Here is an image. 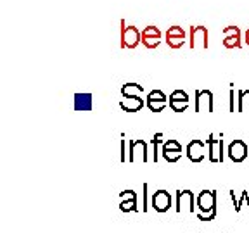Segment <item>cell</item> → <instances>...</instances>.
<instances>
[{
    "mask_svg": "<svg viewBox=\"0 0 249 233\" xmlns=\"http://www.w3.org/2000/svg\"><path fill=\"white\" fill-rule=\"evenodd\" d=\"M196 207H197L199 221H213L216 217V192L214 190H202L196 197Z\"/></svg>",
    "mask_w": 249,
    "mask_h": 233,
    "instance_id": "6da1fadb",
    "label": "cell"
},
{
    "mask_svg": "<svg viewBox=\"0 0 249 233\" xmlns=\"http://www.w3.org/2000/svg\"><path fill=\"white\" fill-rule=\"evenodd\" d=\"M206 144H208V159H210V163H223V159H225L223 133H220V135L211 133L208 136Z\"/></svg>",
    "mask_w": 249,
    "mask_h": 233,
    "instance_id": "7a4b0ae2",
    "label": "cell"
},
{
    "mask_svg": "<svg viewBox=\"0 0 249 233\" xmlns=\"http://www.w3.org/2000/svg\"><path fill=\"white\" fill-rule=\"evenodd\" d=\"M121 24V49H135L139 43H142V31L135 26H126L124 19L120 21Z\"/></svg>",
    "mask_w": 249,
    "mask_h": 233,
    "instance_id": "3957f363",
    "label": "cell"
},
{
    "mask_svg": "<svg viewBox=\"0 0 249 233\" xmlns=\"http://www.w3.org/2000/svg\"><path fill=\"white\" fill-rule=\"evenodd\" d=\"M196 202H194V194L192 190L185 188V190H177V199H175V211L178 214H192L194 213Z\"/></svg>",
    "mask_w": 249,
    "mask_h": 233,
    "instance_id": "277c9868",
    "label": "cell"
},
{
    "mask_svg": "<svg viewBox=\"0 0 249 233\" xmlns=\"http://www.w3.org/2000/svg\"><path fill=\"white\" fill-rule=\"evenodd\" d=\"M128 161L130 163H147L149 161V152L147 144L144 140H130L128 142Z\"/></svg>",
    "mask_w": 249,
    "mask_h": 233,
    "instance_id": "5b68a950",
    "label": "cell"
},
{
    "mask_svg": "<svg viewBox=\"0 0 249 233\" xmlns=\"http://www.w3.org/2000/svg\"><path fill=\"white\" fill-rule=\"evenodd\" d=\"M189 47L192 50L196 49H202L206 50L208 49V40H210V35H208V28L206 26H191V31H189Z\"/></svg>",
    "mask_w": 249,
    "mask_h": 233,
    "instance_id": "8992f818",
    "label": "cell"
},
{
    "mask_svg": "<svg viewBox=\"0 0 249 233\" xmlns=\"http://www.w3.org/2000/svg\"><path fill=\"white\" fill-rule=\"evenodd\" d=\"M194 111L196 113H213L214 111V100L211 90H196L194 93Z\"/></svg>",
    "mask_w": 249,
    "mask_h": 233,
    "instance_id": "52a82bcc",
    "label": "cell"
},
{
    "mask_svg": "<svg viewBox=\"0 0 249 233\" xmlns=\"http://www.w3.org/2000/svg\"><path fill=\"white\" fill-rule=\"evenodd\" d=\"M161 155L166 163H177V161L182 157V145H180L178 140L170 138L166 140L161 147Z\"/></svg>",
    "mask_w": 249,
    "mask_h": 233,
    "instance_id": "ba28073f",
    "label": "cell"
},
{
    "mask_svg": "<svg viewBox=\"0 0 249 233\" xmlns=\"http://www.w3.org/2000/svg\"><path fill=\"white\" fill-rule=\"evenodd\" d=\"M168 105L173 113H183L189 107V95L185 90H173L168 95Z\"/></svg>",
    "mask_w": 249,
    "mask_h": 233,
    "instance_id": "9c48e42d",
    "label": "cell"
},
{
    "mask_svg": "<svg viewBox=\"0 0 249 233\" xmlns=\"http://www.w3.org/2000/svg\"><path fill=\"white\" fill-rule=\"evenodd\" d=\"M161 36H163V33L158 26H145L142 30V45L149 50L158 49L161 45Z\"/></svg>",
    "mask_w": 249,
    "mask_h": 233,
    "instance_id": "30bf717a",
    "label": "cell"
},
{
    "mask_svg": "<svg viewBox=\"0 0 249 233\" xmlns=\"http://www.w3.org/2000/svg\"><path fill=\"white\" fill-rule=\"evenodd\" d=\"M206 145L202 140H191L189 142V145H187L185 149V154L187 157H189V161H192V163H201L204 157H206Z\"/></svg>",
    "mask_w": 249,
    "mask_h": 233,
    "instance_id": "8fae6325",
    "label": "cell"
},
{
    "mask_svg": "<svg viewBox=\"0 0 249 233\" xmlns=\"http://www.w3.org/2000/svg\"><path fill=\"white\" fill-rule=\"evenodd\" d=\"M227 154H229L232 163H242L248 157V144H246L244 140L235 138L233 142H230L229 149H227Z\"/></svg>",
    "mask_w": 249,
    "mask_h": 233,
    "instance_id": "7c38bea8",
    "label": "cell"
},
{
    "mask_svg": "<svg viewBox=\"0 0 249 233\" xmlns=\"http://www.w3.org/2000/svg\"><path fill=\"white\" fill-rule=\"evenodd\" d=\"M152 209L156 213H168L171 207V194L168 190H156L152 194V202H151Z\"/></svg>",
    "mask_w": 249,
    "mask_h": 233,
    "instance_id": "4fadbf2b",
    "label": "cell"
},
{
    "mask_svg": "<svg viewBox=\"0 0 249 233\" xmlns=\"http://www.w3.org/2000/svg\"><path fill=\"white\" fill-rule=\"evenodd\" d=\"M223 47L225 49H241L242 40H241V30L237 26H227L223 28Z\"/></svg>",
    "mask_w": 249,
    "mask_h": 233,
    "instance_id": "5bb4252c",
    "label": "cell"
},
{
    "mask_svg": "<svg viewBox=\"0 0 249 233\" xmlns=\"http://www.w3.org/2000/svg\"><path fill=\"white\" fill-rule=\"evenodd\" d=\"M145 105H147L149 111H152V113H161L168 105V97L161 90H152V92H149Z\"/></svg>",
    "mask_w": 249,
    "mask_h": 233,
    "instance_id": "9a60e30c",
    "label": "cell"
},
{
    "mask_svg": "<svg viewBox=\"0 0 249 233\" xmlns=\"http://www.w3.org/2000/svg\"><path fill=\"white\" fill-rule=\"evenodd\" d=\"M120 211H123V213L139 211V199L133 190H123L120 194Z\"/></svg>",
    "mask_w": 249,
    "mask_h": 233,
    "instance_id": "2e32d148",
    "label": "cell"
},
{
    "mask_svg": "<svg viewBox=\"0 0 249 233\" xmlns=\"http://www.w3.org/2000/svg\"><path fill=\"white\" fill-rule=\"evenodd\" d=\"M144 99L140 95H133V97H124L120 102V107L123 109L124 113H139L140 109L144 107Z\"/></svg>",
    "mask_w": 249,
    "mask_h": 233,
    "instance_id": "e0dca14e",
    "label": "cell"
},
{
    "mask_svg": "<svg viewBox=\"0 0 249 233\" xmlns=\"http://www.w3.org/2000/svg\"><path fill=\"white\" fill-rule=\"evenodd\" d=\"M74 109L76 111H92V95L90 93H76L74 95Z\"/></svg>",
    "mask_w": 249,
    "mask_h": 233,
    "instance_id": "ac0fdd59",
    "label": "cell"
},
{
    "mask_svg": "<svg viewBox=\"0 0 249 233\" xmlns=\"http://www.w3.org/2000/svg\"><path fill=\"white\" fill-rule=\"evenodd\" d=\"M164 142H166V140H164L163 133H156V135L152 136L151 145H152V161H154V163L160 161V152H161V147H163Z\"/></svg>",
    "mask_w": 249,
    "mask_h": 233,
    "instance_id": "d6986e66",
    "label": "cell"
},
{
    "mask_svg": "<svg viewBox=\"0 0 249 233\" xmlns=\"http://www.w3.org/2000/svg\"><path fill=\"white\" fill-rule=\"evenodd\" d=\"M144 93V86L139 83H124L121 86V95L123 97H133V95H142Z\"/></svg>",
    "mask_w": 249,
    "mask_h": 233,
    "instance_id": "ffe728a7",
    "label": "cell"
},
{
    "mask_svg": "<svg viewBox=\"0 0 249 233\" xmlns=\"http://www.w3.org/2000/svg\"><path fill=\"white\" fill-rule=\"evenodd\" d=\"M249 111V90H239L237 92V113H248Z\"/></svg>",
    "mask_w": 249,
    "mask_h": 233,
    "instance_id": "44dd1931",
    "label": "cell"
},
{
    "mask_svg": "<svg viewBox=\"0 0 249 233\" xmlns=\"http://www.w3.org/2000/svg\"><path fill=\"white\" fill-rule=\"evenodd\" d=\"M244 206L249 209V194H248V190H242L241 199H239L237 204L233 206V209H235V213H241V209H242V207H244Z\"/></svg>",
    "mask_w": 249,
    "mask_h": 233,
    "instance_id": "7402d4cb",
    "label": "cell"
},
{
    "mask_svg": "<svg viewBox=\"0 0 249 233\" xmlns=\"http://www.w3.org/2000/svg\"><path fill=\"white\" fill-rule=\"evenodd\" d=\"M166 45L170 49H182L185 45V38H180V36H166Z\"/></svg>",
    "mask_w": 249,
    "mask_h": 233,
    "instance_id": "603a6c76",
    "label": "cell"
},
{
    "mask_svg": "<svg viewBox=\"0 0 249 233\" xmlns=\"http://www.w3.org/2000/svg\"><path fill=\"white\" fill-rule=\"evenodd\" d=\"M151 204H149V185L144 183L142 185V213H147Z\"/></svg>",
    "mask_w": 249,
    "mask_h": 233,
    "instance_id": "cb8c5ba5",
    "label": "cell"
},
{
    "mask_svg": "<svg viewBox=\"0 0 249 233\" xmlns=\"http://www.w3.org/2000/svg\"><path fill=\"white\" fill-rule=\"evenodd\" d=\"M229 111L230 113H235V111H237V97H235L233 85H230V92H229Z\"/></svg>",
    "mask_w": 249,
    "mask_h": 233,
    "instance_id": "d4e9b609",
    "label": "cell"
},
{
    "mask_svg": "<svg viewBox=\"0 0 249 233\" xmlns=\"http://www.w3.org/2000/svg\"><path fill=\"white\" fill-rule=\"evenodd\" d=\"M166 36H180V38H185L187 33H185V30H183V28H180V26H171V28H168Z\"/></svg>",
    "mask_w": 249,
    "mask_h": 233,
    "instance_id": "484cf974",
    "label": "cell"
},
{
    "mask_svg": "<svg viewBox=\"0 0 249 233\" xmlns=\"http://www.w3.org/2000/svg\"><path fill=\"white\" fill-rule=\"evenodd\" d=\"M128 159V152L124 149V135H121V155H120V161L124 163V161Z\"/></svg>",
    "mask_w": 249,
    "mask_h": 233,
    "instance_id": "4316f807",
    "label": "cell"
},
{
    "mask_svg": "<svg viewBox=\"0 0 249 233\" xmlns=\"http://www.w3.org/2000/svg\"><path fill=\"white\" fill-rule=\"evenodd\" d=\"M244 42H246V45L249 47V28H248V31H246V35H244Z\"/></svg>",
    "mask_w": 249,
    "mask_h": 233,
    "instance_id": "83f0119b",
    "label": "cell"
},
{
    "mask_svg": "<svg viewBox=\"0 0 249 233\" xmlns=\"http://www.w3.org/2000/svg\"><path fill=\"white\" fill-rule=\"evenodd\" d=\"M204 233H208V232H204Z\"/></svg>",
    "mask_w": 249,
    "mask_h": 233,
    "instance_id": "f1b7e54d",
    "label": "cell"
}]
</instances>
